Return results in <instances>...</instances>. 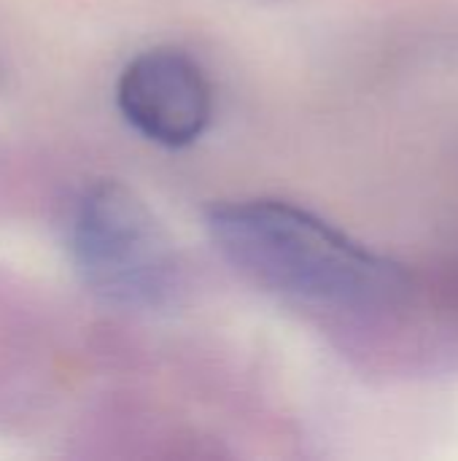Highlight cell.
<instances>
[{"instance_id":"1","label":"cell","mask_w":458,"mask_h":461,"mask_svg":"<svg viewBox=\"0 0 458 461\" xmlns=\"http://www.w3.org/2000/svg\"><path fill=\"white\" fill-rule=\"evenodd\" d=\"M221 257L286 300L354 316L405 305L410 276L316 213L283 200H238L208 211Z\"/></svg>"},{"instance_id":"2","label":"cell","mask_w":458,"mask_h":461,"mask_svg":"<svg viewBox=\"0 0 458 461\" xmlns=\"http://www.w3.org/2000/svg\"><path fill=\"white\" fill-rule=\"evenodd\" d=\"M84 284L121 308H162L181 284L173 240L151 208L119 181L92 184L70 227Z\"/></svg>"},{"instance_id":"3","label":"cell","mask_w":458,"mask_h":461,"mask_svg":"<svg viewBox=\"0 0 458 461\" xmlns=\"http://www.w3.org/2000/svg\"><path fill=\"white\" fill-rule=\"evenodd\" d=\"M116 103L143 138L181 149L211 124L213 95L202 68L178 49H148L119 76Z\"/></svg>"}]
</instances>
